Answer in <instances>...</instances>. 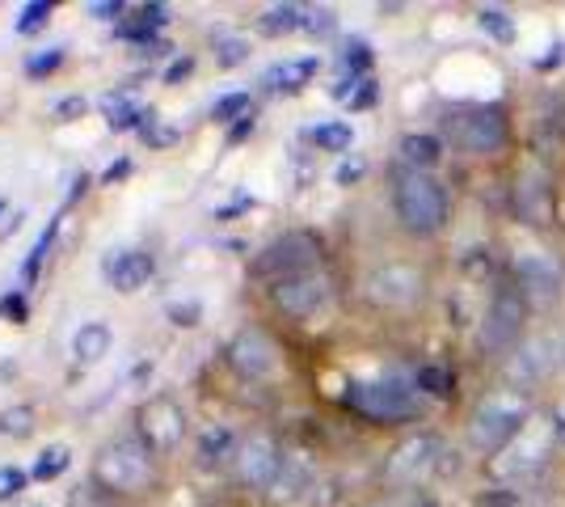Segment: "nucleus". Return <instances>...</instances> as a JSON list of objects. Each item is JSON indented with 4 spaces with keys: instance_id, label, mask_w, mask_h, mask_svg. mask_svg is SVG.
<instances>
[{
    "instance_id": "obj_1",
    "label": "nucleus",
    "mask_w": 565,
    "mask_h": 507,
    "mask_svg": "<svg viewBox=\"0 0 565 507\" xmlns=\"http://www.w3.org/2000/svg\"><path fill=\"white\" fill-rule=\"evenodd\" d=\"M527 423H532V402H527V393L523 389H494V393H486L469 414V440L472 448H481V453H502V448H511L519 435L527 432Z\"/></svg>"
},
{
    "instance_id": "obj_2",
    "label": "nucleus",
    "mask_w": 565,
    "mask_h": 507,
    "mask_svg": "<svg viewBox=\"0 0 565 507\" xmlns=\"http://www.w3.org/2000/svg\"><path fill=\"white\" fill-rule=\"evenodd\" d=\"M393 208H397V220L414 233V237H430L448 224V191L435 173H423V169H397L393 178Z\"/></svg>"
},
{
    "instance_id": "obj_3",
    "label": "nucleus",
    "mask_w": 565,
    "mask_h": 507,
    "mask_svg": "<svg viewBox=\"0 0 565 507\" xmlns=\"http://www.w3.org/2000/svg\"><path fill=\"white\" fill-rule=\"evenodd\" d=\"M152 448L140 435H118L110 444H102L94 457V483L110 495H140L157 483V465Z\"/></svg>"
},
{
    "instance_id": "obj_4",
    "label": "nucleus",
    "mask_w": 565,
    "mask_h": 507,
    "mask_svg": "<svg viewBox=\"0 0 565 507\" xmlns=\"http://www.w3.org/2000/svg\"><path fill=\"white\" fill-rule=\"evenodd\" d=\"M270 300L275 309L296 321H308V317L326 314L333 300V279L330 271L312 266V271H300V275H287L279 284H270Z\"/></svg>"
},
{
    "instance_id": "obj_5",
    "label": "nucleus",
    "mask_w": 565,
    "mask_h": 507,
    "mask_svg": "<svg viewBox=\"0 0 565 507\" xmlns=\"http://www.w3.org/2000/svg\"><path fill=\"white\" fill-rule=\"evenodd\" d=\"M426 288V275L414 263H380L363 275V300L376 309H409Z\"/></svg>"
},
{
    "instance_id": "obj_6",
    "label": "nucleus",
    "mask_w": 565,
    "mask_h": 507,
    "mask_svg": "<svg viewBox=\"0 0 565 507\" xmlns=\"http://www.w3.org/2000/svg\"><path fill=\"white\" fill-rule=\"evenodd\" d=\"M515 288L523 292L527 309H553L565 292L562 263L548 250H519L515 254Z\"/></svg>"
},
{
    "instance_id": "obj_7",
    "label": "nucleus",
    "mask_w": 565,
    "mask_h": 507,
    "mask_svg": "<svg viewBox=\"0 0 565 507\" xmlns=\"http://www.w3.org/2000/svg\"><path fill=\"white\" fill-rule=\"evenodd\" d=\"M448 127H451V140L465 148V152H472V157H494L511 140L507 115L498 106H469V110L451 115Z\"/></svg>"
},
{
    "instance_id": "obj_8",
    "label": "nucleus",
    "mask_w": 565,
    "mask_h": 507,
    "mask_svg": "<svg viewBox=\"0 0 565 507\" xmlns=\"http://www.w3.org/2000/svg\"><path fill=\"white\" fill-rule=\"evenodd\" d=\"M312 266H321V242L312 233H282L254 258V275L279 284L287 275H300Z\"/></svg>"
},
{
    "instance_id": "obj_9",
    "label": "nucleus",
    "mask_w": 565,
    "mask_h": 507,
    "mask_svg": "<svg viewBox=\"0 0 565 507\" xmlns=\"http://www.w3.org/2000/svg\"><path fill=\"white\" fill-rule=\"evenodd\" d=\"M444 457H448V448H444L439 435H409V440H401L397 448L388 453L384 478L393 486H418L444 465Z\"/></svg>"
},
{
    "instance_id": "obj_10",
    "label": "nucleus",
    "mask_w": 565,
    "mask_h": 507,
    "mask_svg": "<svg viewBox=\"0 0 565 507\" xmlns=\"http://www.w3.org/2000/svg\"><path fill=\"white\" fill-rule=\"evenodd\" d=\"M523 321H527V300L519 288H498L486 305V317H481V347L486 351H511L519 338H523Z\"/></svg>"
},
{
    "instance_id": "obj_11",
    "label": "nucleus",
    "mask_w": 565,
    "mask_h": 507,
    "mask_svg": "<svg viewBox=\"0 0 565 507\" xmlns=\"http://www.w3.org/2000/svg\"><path fill=\"white\" fill-rule=\"evenodd\" d=\"M136 435L157 453L169 457L182 448V435H186V411L173 402V398H148L136 414Z\"/></svg>"
},
{
    "instance_id": "obj_12",
    "label": "nucleus",
    "mask_w": 565,
    "mask_h": 507,
    "mask_svg": "<svg viewBox=\"0 0 565 507\" xmlns=\"http://www.w3.org/2000/svg\"><path fill=\"white\" fill-rule=\"evenodd\" d=\"M347 402L363 419H376V423H401V419H409L414 406H418L414 402V389L401 385V381H359V385H351Z\"/></svg>"
},
{
    "instance_id": "obj_13",
    "label": "nucleus",
    "mask_w": 565,
    "mask_h": 507,
    "mask_svg": "<svg viewBox=\"0 0 565 507\" xmlns=\"http://www.w3.org/2000/svg\"><path fill=\"white\" fill-rule=\"evenodd\" d=\"M511 208L523 224L532 229H548L557 220V191H553V178L541 166H523L515 173V187H511Z\"/></svg>"
},
{
    "instance_id": "obj_14",
    "label": "nucleus",
    "mask_w": 565,
    "mask_h": 507,
    "mask_svg": "<svg viewBox=\"0 0 565 507\" xmlns=\"http://www.w3.org/2000/svg\"><path fill=\"white\" fill-rule=\"evenodd\" d=\"M282 457H287V448H279L275 435L266 432L249 435V440H241V453L233 461L236 478H241V486H249V490H275Z\"/></svg>"
},
{
    "instance_id": "obj_15",
    "label": "nucleus",
    "mask_w": 565,
    "mask_h": 507,
    "mask_svg": "<svg viewBox=\"0 0 565 507\" xmlns=\"http://www.w3.org/2000/svg\"><path fill=\"white\" fill-rule=\"evenodd\" d=\"M565 360V342L557 335H536L519 347L511 363H507V377L515 381V389H532L548 381Z\"/></svg>"
},
{
    "instance_id": "obj_16",
    "label": "nucleus",
    "mask_w": 565,
    "mask_h": 507,
    "mask_svg": "<svg viewBox=\"0 0 565 507\" xmlns=\"http://www.w3.org/2000/svg\"><path fill=\"white\" fill-rule=\"evenodd\" d=\"M228 368H233L236 377H245V381H266L275 368H279V347H275V338L258 330V326H249V330H241V335L228 342Z\"/></svg>"
},
{
    "instance_id": "obj_17",
    "label": "nucleus",
    "mask_w": 565,
    "mask_h": 507,
    "mask_svg": "<svg viewBox=\"0 0 565 507\" xmlns=\"http://www.w3.org/2000/svg\"><path fill=\"white\" fill-rule=\"evenodd\" d=\"M553 435H557V423H527V432L519 435L511 448H502V457H494V469L502 478H515V474L544 465L548 448H553Z\"/></svg>"
},
{
    "instance_id": "obj_18",
    "label": "nucleus",
    "mask_w": 565,
    "mask_h": 507,
    "mask_svg": "<svg viewBox=\"0 0 565 507\" xmlns=\"http://www.w3.org/2000/svg\"><path fill=\"white\" fill-rule=\"evenodd\" d=\"M102 275L110 279V288L140 292L143 284L157 275V263H152V254H148V250H115V254H106Z\"/></svg>"
},
{
    "instance_id": "obj_19",
    "label": "nucleus",
    "mask_w": 565,
    "mask_h": 507,
    "mask_svg": "<svg viewBox=\"0 0 565 507\" xmlns=\"http://www.w3.org/2000/svg\"><path fill=\"white\" fill-rule=\"evenodd\" d=\"M317 486V461L300 453V448H291L287 457H282V469H279V483H275V499L279 504H300L308 490Z\"/></svg>"
},
{
    "instance_id": "obj_20",
    "label": "nucleus",
    "mask_w": 565,
    "mask_h": 507,
    "mask_svg": "<svg viewBox=\"0 0 565 507\" xmlns=\"http://www.w3.org/2000/svg\"><path fill=\"white\" fill-rule=\"evenodd\" d=\"M236 453H241V440L228 423H212L207 432L199 435V444H194V461H199V469H224V465H233Z\"/></svg>"
},
{
    "instance_id": "obj_21",
    "label": "nucleus",
    "mask_w": 565,
    "mask_h": 507,
    "mask_svg": "<svg viewBox=\"0 0 565 507\" xmlns=\"http://www.w3.org/2000/svg\"><path fill=\"white\" fill-rule=\"evenodd\" d=\"M110 342H115V335H110L106 321H85L72 335V356H76V363H97L110 356Z\"/></svg>"
},
{
    "instance_id": "obj_22",
    "label": "nucleus",
    "mask_w": 565,
    "mask_h": 507,
    "mask_svg": "<svg viewBox=\"0 0 565 507\" xmlns=\"http://www.w3.org/2000/svg\"><path fill=\"white\" fill-rule=\"evenodd\" d=\"M317 55H300V60H282L275 64L270 73L262 76V85H270V89H305L308 81L317 76Z\"/></svg>"
},
{
    "instance_id": "obj_23",
    "label": "nucleus",
    "mask_w": 565,
    "mask_h": 507,
    "mask_svg": "<svg viewBox=\"0 0 565 507\" xmlns=\"http://www.w3.org/2000/svg\"><path fill=\"white\" fill-rule=\"evenodd\" d=\"M401 161H405V169H423V173H430V169L444 161V140H439V136L414 131V136L401 140Z\"/></svg>"
},
{
    "instance_id": "obj_24",
    "label": "nucleus",
    "mask_w": 565,
    "mask_h": 507,
    "mask_svg": "<svg viewBox=\"0 0 565 507\" xmlns=\"http://www.w3.org/2000/svg\"><path fill=\"white\" fill-rule=\"evenodd\" d=\"M148 119H152V110H143L131 94L106 97V123H110V131H131V127H143Z\"/></svg>"
},
{
    "instance_id": "obj_25",
    "label": "nucleus",
    "mask_w": 565,
    "mask_h": 507,
    "mask_svg": "<svg viewBox=\"0 0 565 507\" xmlns=\"http://www.w3.org/2000/svg\"><path fill=\"white\" fill-rule=\"evenodd\" d=\"M305 9L308 4H270L262 13V30L266 34H296V30H305Z\"/></svg>"
},
{
    "instance_id": "obj_26",
    "label": "nucleus",
    "mask_w": 565,
    "mask_h": 507,
    "mask_svg": "<svg viewBox=\"0 0 565 507\" xmlns=\"http://www.w3.org/2000/svg\"><path fill=\"white\" fill-rule=\"evenodd\" d=\"M249 60V43L241 34H215V64L220 68H236Z\"/></svg>"
},
{
    "instance_id": "obj_27",
    "label": "nucleus",
    "mask_w": 565,
    "mask_h": 507,
    "mask_svg": "<svg viewBox=\"0 0 565 507\" xmlns=\"http://www.w3.org/2000/svg\"><path fill=\"white\" fill-rule=\"evenodd\" d=\"M68 448L64 444H51V448H43L39 453V461H34V478L39 483H51V478H60L64 469H68Z\"/></svg>"
},
{
    "instance_id": "obj_28",
    "label": "nucleus",
    "mask_w": 565,
    "mask_h": 507,
    "mask_svg": "<svg viewBox=\"0 0 565 507\" xmlns=\"http://www.w3.org/2000/svg\"><path fill=\"white\" fill-rule=\"evenodd\" d=\"M312 140H317V148H326V152H347L354 131L347 123H321V127H312Z\"/></svg>"
},
{
    "instance_id": "obj_29",
    "label": "nucleus",
    "mask_w": 565,
    "mask_h": 507,
    "mask_svg": "<svg viewBox=\"0 0 565 507\" xmlns=\"http://www.w3.org/2000/svg\"><path fill=\"white\" fill-rule=\"evenodd\" d=\"M245 115H254V102H249V94H228V97H220L212 106V119L215 123H241Z\"/></svg>"
},
{
    "instance_id": "obj_30",
    "label": "nucleus",
    "mask_w": 565,
    "mask_h": 507,
    "mask_svg": "<svg viewBox=\"0 0 565 507\" xmlns=\"http://www.w3.org/2000/svg\"><path fill=\"white\" fill-rule=\"evenodd\" d=\"M55 233H60V220H51L47 224V233L34 242V250H30V258H25V266H22V279L25 284H34V275H39V266H43V258L51 254V242H55Z\"/></svg>"
},
{
    "instance_id": "obj_31",
    "label": "nucleus",
    "mask_w": 565,
    "mask_h": 507,
    "mask_svg": "<svg viewBox=\"0 0 565 507\" xmlns=\"http://www.w3.org/2000/svg\"><path fill=\"white\" fill-rule=\"evenodd\" d=\"M481 30H486L490 39H498V43H511V39H515V22H511L502 9H481Z\"/></svg>"
},
{
    "instance_id": "obj_32",
    "label": "nucleus",
    "mask_w": 565,
    "mask_h": 507,
    "mask_svg": "<svg viewBox=\"0 0 565 507\" xmlns=\"http://www.w3.org/2000/svg\"><path fill=\"white\" fill-rule=\"evenodd\" d=\"M418 389L435 393V398H448L451 372H448V368H439V363H426V368H418Z\"/></svg>"
},
{
    "instance_id": "obj_33",
    "label": "nucleus",
    "mask_w": 565,
    "mask_h": 507,
    "mask_svg": "<svg viewBox=\"0 0 565 507\" xmlns=\"http://www.w3.org/2000/svg\"><path fill=\"white\" fill-rule=\"evenodd\" d=\"M51 22V0H30L22 9V18H18V34H34V30H43Z\"/></svg>"
},
{
    "instance_id": "obj_34",
    "label": "nucleus",
    "mask_w": 565,
    "mask_h": 507,
    "mask_svg": "<svg viewBox=\"0 0 565 507\" xmlns=\"http://www.w3.org/2000/svg\"><path fill=\"white\" fill-rule=\"evenodd\" d=\"M30 483V474L18 469V465H0V504H9V499H18Z\"/></svg>"
},
{
    "instance_id": "obj_35",
    "label": "nucleus",
    "mask_w": 565,
    "mask_h": 507,
    "mask_svg": "<svg viewBox=\"0 0 565 507\" xmlns=\"http://www.w3.org/2000/svg\"><path fill=\"white\" fill-rule=\"evenodd\" d=\"M64 64V47H51V51H39V55H30L25 60V73L30 76H47V73H55Z\"/></svg>"
},
{
    "instance_id": "obj_36",
    "label": "nucleus",
    "mask_w": 565,
    "mask_h": 507,
    "mask_svg": "<svg viewBox=\"0 0 565 507\" xmlns=\"http://www.w3.org/2000/svg\"><path fill=\"white\" fill-rule=\"evenodd\" d=\"M0 432L30 435V432H34V411H30V406H18V411L0 414Z\"/></svg>"
},
{
    "instance_id": "obj_37",
    "label": "nucleus",
    "mask_w": 565,
    "mask_h": 507,
    "mask_svg": "<svg viewBox=\"0 0 565 507\" xmlns=\"http://www.w3.org/2000/svg\"><path fill=\"white\" fill-rule=\"evenodd\" d=\"M0 317H4V321H18V326H22L25 317H30V305H25L22 292H9V296L0 300Z\"/></svg>"
},
{
    "instance_id": "obj_38",
    "label": "nucleus",
    "mask_w": 565,
    "mask_h": 507,
    "mask_svg": "<svg viewBox=\"0 0 565 507\" xmlns=\"http://www.w3.org/2000/svg\"><path fill=\"white\" fill-rule=\"evenodd\" d=\"M342 64L351 68V76L367 73V64H372V47H367V43H351L347 55H342Z\"/></svg>"
},
{
    "instance_id": "obj_39",
    "label": "nucleus",
    "mask_w": 565,
    "mask_h": 507,
    "mask_svg": "<svg viewBox=\"0 0 565 507\" xmlns=\"http://www.w3.org/2000/svg\"><path fill=\"white\" fill-rule=\"evenodd\" d=\"M136 22H143V25H166L169 22V9L166 4H136Z\"/></svg>"
},
{
    "instance_id": "obj_40",
    "label": "nucleus",
    "mask_w": 565,
    "mask_h": 507,
    "mask_svg": "<svg viewBox=\"0 0 565 507\" xmlns=\"http://www.w3.org/2000/svg\"><path fill=\"white\" fill-rule=\"evenodd\" d=\"M305 30H312V34L333 30V9H305Z\"/></svg>"
},
{
    "instance_id": "obj_41",
    "label": "nucleus",
    "mask_w": 565,
    "mask_h": 507,
    "mask_svg": "<svg viewBox=\"0 0 565 507\" xmlns=\"http://www.w3.org/2000/svg\"><path fill=\"white\" fill-rule=\"evenodd\" d=\"M169 317H173V326H194L199 321V305L186 300V305H169Z\"/></svg>"
},
{
    "instance_id": "obj_42",
    "label": "nucleus",
    "mask_w": 565,
    "mask_h": 507,
    "mask_svg": "<svg viewBox=\"0 0 565 507\" xmlns=\"http://www.w3.org/2000/svg\"><path fill=\"white\" fill-rule=\"evenodd\" d=\"M55 115H60V119H72V115H85V97H64V102L55 106Z\"/></svg>"
},
{
    "instance_id": "obj_43",
    "label": "nucleus",
    "mask_w": 565,
    "mask_h": 507,
    "mask_svg": "<svg viewBox=\"0 0 565 507\" xmlns=\"http://www.w3.org/2000/svg\"><path fill=\"white\" fill-rule=\"evenodd\" d=\"M127 4H118V0H97V4H89V13H97V18H118Z\"/></svg>"
},
{
    "instance_id": "obj_44",
    "label": "nucleus",
    "mask_w": 565,
    "mask_h": 507,
    "mask_svg": "<svg viewBox=\"0 0 565 507\" xmlns=\"http://www.w3.org/2000/svg\"><path fill=\"white\" fill-rule=\"evenodd\" d=\"M190 68H194V60H173V64H169V73H166V85H178Z\"/></svg>"
},
{
    "instance_id": "obj_45",
    "label": "nucleus",
    "mask_w": 565,
    "mask_h": 507,
    "mask_svg": "<svg viewBox=\"0 0 565 507\" xmlns=\"http://www.w3.org/2000/svg\"><path fill=\"white\" fill-rule=\"evenodd\" d=\"M127 173H131V161H118V166H110L106 173H102V182H106V187H115L118 178H127Z\"/></svg>"
},
{
    "instance_id": "obj_46",
    "label": "nucleus",
    "mask_w": 565,
    "mask_h": 507,
    "mask_svg": "<svg viewBox=\"0 0 565 507\" xmlns=\"http://www.w3.org/2000/svg\"><path fill=\"white\" fill-rule=\"evenodd\" d=\"M249 131H254V115H245V119L236 123L233 131H228V140H233V145H236V140H245V136H249Z\"/></svg>"
},
{
    "instance_id": "obj_47",
    "label": "nucleus",
    "mask_w": 565,
    "mask_h": 507,
    "mask_svg": "<svg viewBox=\"0 0 565 507\" xmlns=\"http://www.w3.org/2000/svg\"><path fill=\"white\" fill-rule=\"evenodd\" d=\"M359 173H363V161H351V166H342V169H338V182H354Z\"/></svg>"
},
{
    "instance_id": "obj_48",
    "label": "nucleus",
    "mask_w": 565,
    "mask_h": 507,
    "mask_svg": "<svg viewBox=\"0 0 565 507\" xmlns=\"http://www.w3.org/2000/svg\"><path fill=\"white\" fill-rule=\"evenodd\" d=\"M89 507H122V504H115V495H110V499H94Z\"/></svg>"
},
{
    "instance_id": "obj_49",
    "label": "nucleus",
    "mask_w": 565,
    "mask_h": 507,
    "mask_svg": "<svg viewBox=\"0 0 565 507\" xmlns=\"http://www.w3.org/2000/svg\"><path fill=\"white\" fill-rule=\"evenodd\" d=\"M481 507H507V504H494V499H486V504H481Z\"/></svg>"
},
{
    "instance_id": "obj_50",
    "label": "nucleus",
    "mask_w": 565,
    "mask_h": 507,
    "mask_svg": "<svg viewBox=\"0 0 565 507\" xmlns=\"http://www.w3.org/2000/svg\"><path fill=\"white\" fill-rule=\"evenodd\" d=\"M0 212H4V199H0Z\"/></svg>"
},
{
    "instance_id": "obj_51",
    "label": "nucleus",
    "mask_w": 565,
    "mask_h": 507,
    "mask_svg": "<svg viewBox=\"0 0 565 507\" xmlns=\"http://www.w3.org/2000/svg\"><path fill=\"white\" fill-rule=\"evenodd\" d=\"M25 507H39V504H25Z\"/></svg>"
}]
</instances>
